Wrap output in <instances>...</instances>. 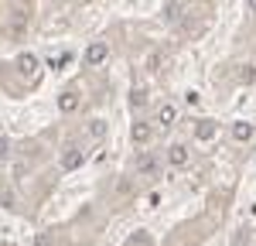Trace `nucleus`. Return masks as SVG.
Listing matches in <instances>:
<instances>
[{
	"instance_id": "8",
	"label": "nucleus",
	"mask_w": 256,
	"mask_h": 246,
	"mask_svg": "<svg viewBox=\"0 0 256 246\" xmlns=\"http://www.w3.org/2000/svg\"><path fill=\"white\" fill-rule=\"evenodd\" d=\"M79 92H76V89H65V92H62L58 96V110L62 113H76V110H79Z\"/></svg>"
},
{
	"instance_id": "20",
	"label": "nucleus",
	"mask_w": 256,
	"mask_h": 246,
	"mask_svg": "<svg viewBox=\"0 0 256 246\" xmlns=\"http://www.w3.org/2000/svg\"><path fill=\"white\" fill-rule=\"evenodd\" d=\"M246 10H250V14H256V0H246Z\"/></svg>"
},
{
	"instance_id": "11",
	"label": "nucleus",
	"mask_w": 256,
	"mask_h": 246,
	"mask_svg": "<svg viewBox=\"0 0 256 246\" xmlns=\"http://www.w3.org/2000/svg\"><path fill=\"white\" fill-rule=\"evenodd\" d=\"M18 68L24 72V76H38V58H34L31 52H20L18 55Z\"/></svg>"
},
{
	"instance_id": "14",
	"label": "nucleus",
	"mask_w": 256,
	"mask_h": 246,
	"mask_svg": "<svg viewBox=\"0 0 256 246\" xmlns=\"http://www.w3.org/2000/svg\"><path fill=\"white\" fill-rule=\"evenodd\" d=\"M89 137H96V140H99V137H106V120H92V123H89Z\"/></svg>"
},
{
	"instance_id": "2",
	"label": "nucleus",
	"mask_w": 256,
	"mask_h": 246,
	"mask_svg": "<svg viewBox=\"0 0 256 246\" xmlns=\"http://www.w3.org/2000/svg\"><path fill=\"white\" fill-rule=\"evenodd\" d=\"M130 140H134V147H147V144L154 140V123L137 120L134 126H130Z\"/></svg>"
},
{
	"instance_id": "10",
	"label": "nucleus",
	"mask_w": 256,
	"mask_h": 246,
	"mask_svg": "<svg viewBox=\"0 0 256 246\" xmlns=\"http://www.w3.org/2000/svg\"><path fill=\"white\" fill-rule=\"evenodd\" d=\"M0 205H4V208H10V212H18V208H20L18 192H14L10 184H0Z\"/></svg>"
},
{
	"instance_id": "16",
	"label": "nucleus",
	"mask_w": 256,
	"mask_h": 246,
	"mask_svg": "<svg viewBox=\"0 0 256 246\" xmlns=\"http://www.w3.org/2000/svg\"><path fill=\"white\" fill-rule=\"evenodd\" d=\"M256 79V68L253 65H242V72H239V82H253Z\"/></svg>"
},
{
	"instance_id": "13",
	"label": "nucleus",
	"mask_w": 256,
	"mask_h": 246,
	"mask_svg": "<svg viewBox=\"0 0 256 246\" xmlns=\"http://www.w3.org/2000/svg\"><path fill=\"white\" fill-rule=\"evenodd\" d=\"M126 246H154V240H150V232H144V229H137L130 240H126Z\"/></svg>"
},
{
	"instance_id": "4",
	"label": "nucleus",
	"mask_w": 256,
	"mask_h": 246,
	"mask_svg": "<svg viewBox=\"0 0 256 246\" xmlns=\"http://www.w3.org/2000/svg\"><path fill=\"white\" fill-rule=\"evenodd\" d=\"M134 168H137V174L150 178V174H158V158H154L150 150H137V161H134Z\"/></svg>"
},
{
	"instance_id": "19",
	"label": "nucleus",
	"mask_w": 256,
	"mask_h": 246,
	"mask_svg": "<svg viewBox=\"0 0 256 246\" xmlns=\"http://www.w3.org/2000/svg\"><path fill=\"white\" fill-rule=\"evenodd\" d=\"M184 102H188V106L195 110V106H198V102H202V100H198V92H184Z\"/></svg>"
},
{
	"instance_id": "1",
	"label": "nucleus",
	"mask_w": 256,
	"mask_h": 246,
	"mask_svg": "<svg viewBox=\"0 0 256 246\" xmlns=\"http://www.w3.org/2000/svg\"><path fill=\"white\" fill-rule=\"evenodd\" d=\"M86 147L82 144H68L65 150H62V171H76V168H82L86 164Z\"/></svg>"
},
{
	"instance_id": "12",
	"label": "nucleus",
	"mask_w": 256,
	"mask_h": 246,
	"mask_svg": "<svg viewBox=\"0 0 256 246\" xmlns=\"http://www.w3.org/2000/svg\"><path fill=\"white\" fill-rule=\"evenodd\" d=\"M218 134V123L216 120H198V126H195V137L198 140H212Z\"/></svg>"
},
{
	"instance_id": "9",
	"label": "nucleus",
	"mask_w": 256,
	"mask_h": 246,
	"mask_svg": "<svg viewBox=\"0 0 256 246\" xmlns=\"http://www.w3.org/2000/svg\"><path fill=\"white\" fill-rule=\"evenodd\" d=\"M184 14V0H164V20L168 24H178Z\"/></svg>"
},
{
	"instance_id": "6",
	"label": "nucleus",
	"mask_w": 256,
	"mask_h": 246,
	"mask_svg": "<svg viewBox=\"0 0 256 246\" xmlns=\"http://www.w3.org/2000/svg\"><path fill=\"white\" fill-rule=\"evenodd\" d=\"M253 137H256V126H253V123H246V120L232 123V140H236V144H250Z\"/></svg>"
},
{
	"instance_id": "17",
	"label": "nucleus",
	"mask_w": 256,
	"mask_h": 246,
	"mask_svg": "<svg viewBox=\"0 0 256 246\" xmlns=\"http://www.w3.org/2000/svg\"><path fill=\"white\" fill-rule=\"evenodd\" d=\"M7 158H10V140L0 137V161H7Z\"/></svg>"
},
{
	"instance_id": "7",
	"label": "nucleus",
	"mask_w": 256,
	"mask_h": 246,
	"mask_svg": "<svg viewBox=\"0 0 256 246\" xmlns=\"http://www.w3.org/2000/svg\"><path fill=\"white\" fill-rule=\"evenodd\" d=\"M158 123L160 126H174L178 123V106L174 102H160L158 106Z\"/></svg>"
},
{
	"instance_id": "15",
	"label": "nucleus",
	"mask_w": 256,
	"mask_h": 246,
	"mask_svg": "<svg viewBox=\"0 0 256 246\" xmlns=\"http://www.w3.org/2000/svg\"><path fill=\"white\" fill-rule=\"evenodd\" d=\"M130 102H134V110L137 106H147V89H134L130 92Z\"/></svg>"
},
{
	"instance_id": "5",
	"label": "nucleus",
	"mask_w": 256,
	"mask_h": 246,
	"mask_svg": "<svg viewBox=\"0 0 256 246\" xmlns=\"http://www.w3.org/2000/svg\"><path fill=\"white\" fill-rule=\"evenodd\" d=\"M188 161H192V154H188V147H184L181 140H174L171 147H168V164H171V168H184Z\"/></svg>"
},
{
	"instance_id": "3",
	"label": "nucleus",
	"mask_w": 256,
	"mask_h": 246,
	"mask_svg": "<svg viewBox=\"0 0 256 246\" xmlns=\"http://www.w3.org/2000/svg\"><path fill=\"white\" fill-rule=\"evenodd\" d=\"M106 58H110V44H106V41H92V44L86 48V65H89V68L102 65Z\"/></svg>"
},
{
	"instance_id": "18",
	"label": "nucleus",
	"mask_w": 256,
	"mask_h": 246,
	"mask_svg": "<svg viewBox=\"0 0 256 246\" xmlns=\"http://www.w3.org/2000/svg\"><path fill=\"white\" fill-rule=\"evenodd\" d=\"M158 65H160V52H154V55L147 58V68H150V72H158Z\"/></svg>"
}]
</instances>
